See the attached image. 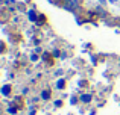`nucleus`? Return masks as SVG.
I'll list each match as a JSON object with an SVG mask.
<instances>
[{
  "instance_id": "obj_1",
  "label": "nucleus",
  "mask_w": 120,
  "mask_h": 115,
  "mask_svg": "<svg viewBox=\"0 0 120 115\" xmlns=\"http://www.w3.org/2000/svg\"><path fill=\"white\" fill-rule=\"evenodd\" d=\"M79 6V0H65V9L68 11H75Z\"/></svg>"
},
{
  "instance_id": "obj_2",
  "label": "nucleus",
  "mask_w": 120,
  "mask_h": 115,
  "mask_svg": "<svg viewBox=\"0 0 120 115\" xmlns=\"http://www.w3.org/2000/svg\"><path fill=\"white\" fill-rule=\"evenodd\" d=\"M81 101H84V103H90V101H91V95H90V94L81 95Z\"/></svg>"
},
{
  "instance_id": "obj_3",
  "label": "nucleus",
  "mask_w": 120,
  "mask_h": 115,
  "mask_svg": "<svg viewBox=\"0 0 120 115\" xmlns=\"http://www.w3.org/2000/svg\"><path fill=\"white\" fill-rule=\"evenodd\" d=\"M41 97H43V98H49L50 97V92L49 91H43V92H41Z\"/></svg>"
},
{
  "instance_id": "obj_4",
  "label": "nucleus",
  "mask_w": 120,
  "mask_h": 115,
  "mask_svg": "<svg viewBox=\"0 0 120 115\" xmlns=\"http://www.w3.org/2000/svg\"><path fill=\"white\" fill-rule=\"evenodd\" d=\"M62 86H64V80H59L58 82V88H62Z\"/></svg>"
},
{
  "instance_id": "obj_5",
  "label": "nucleus",
  "mask_w": 120,
  "mask_h": 115,
  "mask_svg": "<svg viewBox=\"0 0 120 115\" xmlns=\"http://www.w3.org/2000/svg\"><path fill=\"white\" fill-rule=\"evenodd\" d=\"M8 91H9V88H8V86H5V88H3V92H5V94H8Z\"/></svg>"
}]
</instances>
